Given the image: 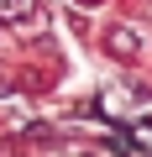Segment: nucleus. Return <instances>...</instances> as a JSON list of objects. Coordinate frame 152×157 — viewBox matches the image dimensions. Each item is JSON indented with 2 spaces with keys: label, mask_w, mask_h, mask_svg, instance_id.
Here are the masks:
<instances>
[{
  "label": "nucleus",
  "mask_w": 152,
  "mask_h": 157,
  "mask_svg": "<svg viewBox=\"0 0 152 157\" xmlns=\"http://www.w3.org/2000/svg\"><path fill=\"white\" fill-rule=\"evenodd\" d=\"M0 11H6V16H11V11H16V16H32V0H0Z\"/></svg>",
  "instance_id": "1"
}]
</instances>
